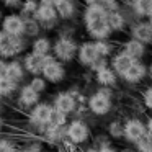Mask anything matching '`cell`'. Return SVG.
I'll return each mask as SVG.
<instances>
[{"instance_id":"cb8c5ba5","label":"cell","mask_w":152,"mask_h":152,"mask_svg":"<svg viewBox=\"0 0 152 152\" xmlns=\"http://www.w3.org/2000/svg\"><path fill=\"white\" fill-rule=\"evenodd\" d=\"M96 82L100 83V85H115L116 82V74L115 70L111 69V67H106V69H102L96 72Z\"/></svg>"},{"instance_id":"d4e9b609","label":"cell","mask_w":152,"mask_h":152,"mask_svg":"<svg viewBox=\"0 0 152 152\" xmlns=\"http://www.w3.org/2000/svg\"><path fill=\"white\" fill-rule=\"evenodd\" d=\"M108 25H110L111 33L113 31H121L126 26V20L121 15V12H111V13H108Z\"/></svg>"},{"instance_id":"d6a6232c","label":"cell","mask_w":152,"mask_h":152,"mask_svg":"<svg viewBox=\"0 0 152 152\" xmlns=\"http://www.w3.org/2000/svg\"><path fill=\"white\" fill-rule=\"evenodd\" d=\"M110 134L118 137V136H124V124H121L119 121H115L110 126Z\"/></svg>"},{"instance_id":"8992f818","label":"cell","mask_w":152,"mask_h":152,"mask_svg":"<svg viewBox=\"0 0 152 152\" xmlns=\"http://www.w3.org/2000/svg\"><path fill=\"white\" fill-rule=\"evenodd\" d=\"M23 28H25V18L20 13H8L2 20V28L10 36H23Z\"/></svg>"},{"instance_id":"e0dca14e","label":"cell","mask_w":152,"mask_h":152,"mask_svg":"<svg viewBox=\"0 0 152 152\" xmlns=\"http://www.w3.org/2000/svg\"><path fill=\"white\" fill-rule=\"evenodd\" d=\"M25 72H26V70H25V67H23V62H20V61H17V59H12V61H8V64H7L5 77L13 80L15 83H18V82L23 80Z\"/></svg>"},{"instance_id":"ab89813d","label":"cell","mask_w":152,"mask_h":152,"mask_svg":"<svg viewBox=\"0 0 152 152\" xmlns=\"http://www.w3.org/2000/svg\"><path fill=\"white\" fill-rule=\"evenodd\" d=\"M83 4L88 7V5H95V4H100V0H82Z\"/></svg>"},{"instance_id":"b9f144b4","label":"cell","mask_w":152,"mask_h":152,"mask_svg":"<svg viewBox=\"0 0 152 152\" xmlns=\"http://www.w3.org/2000/svg\"><path fill=\"white\" fill-rule=\"evenodd\" d=\"M147 129H149V132H152V118H149V121H147Z\"/></svg>"},{"instance_id":"60d3db41","label":"cell","mask_w":152,"mask_h":152,"mask_svg":"<svg viewBox=\"0 0 152 152\" xmlns=\"http://www.w3.org/2000/svg\"><path fill=\"white\" fill-rule=\"evenodd\" d=\"M98 152H115V151H113L111 147H102V149H100Z\"/></svg>"},{"instance_id":"e575fe53","label":"cell","mask_w":152,"mask_h":152,"mask_svg":"<svg viewBox=\"0 0 152 152\" xmlns=\"http://www.w3.org/2000/svg\"><path fill=\"white\" fill-rule=\"evenodd\" d=\"M142 100H144L145 108L152 110V85L147 87V88L144 90V93H142Z\"/></svg>"},{"instance_id":"5b68a950","label":"cell","mask_w":152,"mask_h":152,"mask_svg":"<svg viewBox=\"0 0 152 152\" xmlns=\"http://www.w3.org/2000/svg\"><path fill=\"white\" fill-rule=\"evenodd\" d=\"M33 18L41 25L43 30H53L57 25V20H59L54 5H41V4H39V7H38Z\"/></svg>"},{"instance_id":"6da1fadb","label":"cell","mask_w":152,"mask_h":152,"mask_svg":"<svg viewBox=\"0 0 152 152\" xmlns=\"http://www.w3.org/2000/svg\"><path fill=\"white\" fill-rule=\"evenodd\" d=\"M83 25L85 30L95 41H105L110 38L111 30L108 25V13L100 4L88 5L83 10Z\"/></svg>"},{"instance_id":"1f68e13d","label":"cell","mask_w":152,"mask_h":152,"mask_svg":"<svg viewBox=\"0 0 152 152\" xmlns=\"http://www.w3.org/2000/svg\"><path fill=\"white\" fill-rule=\"evenodd\" d=\"M100 5L106 10V13L111 12H119V4L118 0H100Z\"/></svg>"},{"instance_id":"ac0fdd59","label":"cell","mask_w":152,"mask_h":152,"mask_svg":"<svg viewBox=\"0 0 152 152\" xmlns=\"http://www.w3.org/2000/svg\"><path fill=\"white\" fill-rule=\"evenodd\" d=\"M123 53L128 54L132 61H137L145 54V44H142L141 41L131 38L129 41H126V43L123 44Z\"/></svg>"},{"instance_id":"5bb4252c","label":"cell","mask_w":152,"mask_h":152,"mask_svg":"<svg viewBox=\"0 0 152 152\" xmlns=\"http://www.w3.org/2000/svg\"><path fill=\"white\" fill-rule=\"evenodd\" d=\"M134 64V61L131 59V57L128 56V54H124L121 51V53L115 54L111 59V69L115 70V74H118V75H124V72L129 69V67Z\"/></svg>"},{"instance_id":"7bdbcfd3","label":"cell","mask_w":152,"mask_h":152,"mask_svg":"<svg viewBox=\"0 0 152 152\" xmlns=\"http://www.w3.org/2000/svg\"><path fill=\"white\" fill-rule=\"evenodd\" d=\"M147 20H149V21H147V23H149V25H151V26H152V12H151V13H149V17H147Z\"/></svg>"},{"instance_id":"f546056e","label":"cell","mask_w":152,"mask_h":152,"mask_svg":"<svg viewBox=\"0 0 152 152\" xmlns=\"http://www.w3.org/2000/svg\"><path fill=\"white\" fill-rule=\"evenodd\" d=\"M95 48H96V51H98L100 57H108L113 51V46L106 39L105 41H95Z\"/></svg>"},{"instance_id":"ba28073f","label":"cell","mask_w":152,"mask_h":152,"mask_svg":"<svg viewBox=\"0 0 152 152\" xmlns=\"http://www.w3.org/2000/svg\"><path fill=\"white\" fill-rule=\"evenodd\" d=\"M88 108L95 115H106L110 111V92L108 90H100L95 95L90 96Z\"/></svg>"},{"instance_id":"836d02e7","label":"cell","mask_w":152,"mask_h":152,"mask_svg":"<svg viewBox=\"0 0 152 152\" xmlns=\"http://www.w3.org/2000/svg\"><path fill=\"white\" fill-rule=\"evenodd\" d=\"M0 2L5 8H10V10H20L21 4H23V0H0Z\"/></svg>"},{"instance_id":"30bf717a","label":"cell","mask_w":152,"mask_h":152,"mask_svg":"<svg viewBox=\"0 0 152 152\" xmlns=\"http://www.w3.org/2000/svg\"><path fill=\"white\" fill-rule=\"evenodd\" d=\"M88 134H90L88 128L82 121H72L69 124V128H67V137L72 142H75V144H80V142L87 141Z\"/></svg>"},{"instance_id":"ee69618b","label":"cell","mask_w":152,"mask_h":152,"mask_svg":"<svg viewBox=\"0 0 152 152\" xmlns=\"http://www.w3.org/2000/svg\"><path fill=\"white\" fill-rule=\"evenodd\" d=\"M4 17H5V15H4V12H2V8H0V21L4 20Z\"/></svg>"},{"instance_id":"f35d334b","label":"cell","mask_w":152,"mask_h":152,"mask_svg":"<svg viewBox=\"0 0 152 152\" xmlns=\"http://www.w3.org/2000/svg\"><path fill=\"white\" fill-rule=\"evenodd\" d=\"M57 0H39L41 5H56Z\"/></svg>"},{"instance_id":"4dcf8cb0","label":"cell","mask_w":152,"mask_h":152,"mask_svg":"<svg viewBox=\"0 0 152 152\" xmlns=\"http://www.w3.org/2000/svg\"><path fill=\"white\" fill-rule=\"evenodd\" d=\"M30 87L36 93H41V92L46 90V80H44L43 77H39V75H34L33 79H31V82H30Z\"/></svg>"},{"instance_id":"ffe728a7","label":"cell","mask_w":152,"mask_h":152,"mask_svg":"<svg viewBox=\"0 0 152 152\" xmlns=\"http://www.w3.org/2000/svg\"><path fill=\"white\" fill-rule=\"evenodd\" d=\"M51 113H53V108H51L48 103H38L33 108L31 118H33V121L38 123V124H48V123H49V118H51Z\"/></svg>"},{"instance_id":"7c38bea8","label":"cell","mask_w":152,"mask_h":152,"mask_svg":"<svg viewBox=\"0 0 152 152\" xmlns=\"http://www.w3.org/2000/svg\"><path fill=\"white\" fill-rule=\"evenodd\" d=\"M54 8H56L57 17H59L61 20H70V18H74L77 13L75 0H57Z\"/></svg>"},{"instance_id":"3957f363","label":"cell","mask_w":152,"mask_h":152,"mask_svg":"<svg viewBox=\"0 0 152 152\" xmlns=\"http://www.w3.org/2000/svg\"><path fill=\"white\" fill-rule=\"evenodd\" d=\"M79 44L69 36H59L53 43V54L59 62H70L74 57H77Z\"/></svg>"},{"instance_id":"f1b7e54d","label":"cell","mask_w":152,"mask_h":152,"mask_svg":"<svg viewBox=\"0 0 152 152\" xmlns=\"http://www.w3.org/2000/svg\"><path fill=\"white\" fill-rule=\"evenodd\" d=\"M139 152H152V132H145L137 141Z\"/></svg>"},{"instance_id":"f6af8a7d","label":"cell","mask_w":152,"mask_h":152,"mask_svg":"<svg viewBox=\"0 0 152 152\" xmlns=\"http://www.w3.org/2000/svg\"><path fill=\"white\" fill-rule=\"evenodd\" d=\"M149 75L152 77V62H151V66H149Z\"/></svg>"},{"instance_id":"d590c367","label":"cell","mask_w":152,"mask_h":152,"mask_svg":"<svg viewBox=\"0 0 152 152\" xmlns=\"http://www.w3.org/2000/svg\"><path fill=\"white\" fill-rule=\"evenodd\" d=\"M106 67H108V59H106V57H100L98 61H95V62L90 66V69L95 70V72H98V70L106 69Z\"/></svg>"},{"instance_id":"603a6c76","label":"cell","mask_w":152,"mask_h":152,"mask_svg":"<svg viewBox=\"0 0 152 152\" xmlns=\"http://www.w3.org/2000/svg\"><path fill=\"white\" fill-rule=\"evenodd\" d=\"M132 12L137 17H149L152 12V0H132Z\"/></svg>"},{"instance_id":"8fae6325","label":"cell","mask_w":152,"mask_h":152,"mask_svg":"<svg viewBox=\"0 0 152 152\" xmlns=\"http://www.w3.org/2000/svg\"><path fill=\"white\" fill-rule=\"evenodd\" d=\"M145 134V126L139 119H129L124 124V137L131 142H137Z\"/></svg>"},{"instance_id":"44dd1931","label":"cell","mask_w":152,"mask_h":152,"mask_svg":"<svg viewBox=\"0 0 152 152\" xmlns=\"http://www.w3.org/2000/svg\"><path fill=\"white\" fill-rule=\"evenodd\" d=\"M38 100H39V93H36L30 85L21 87L20 90V102L25 106H31V105H38Z\"/></svg>"},{"instance_id":"d6986e66","label":"cell","mask_w":152,"mask_h":152,"mask_svg":"<svg viewBox=\"0 0 152 152\" xmlns=\"http://www.w3.org/2000/svg\"><path fill=\"white\" fill-rule=\"evenodd\" d=\"M31 53L39 54V56H49L53 53V41L48 36H38L31 43Z\"/></svg>"},{"instance_id":"7402d4cb","label":"cell","mask_w":152,"mask_h":152,"mask_svg":"<svg viewBox=\"0 0 152 152\" xmlns=\"http://www.w3.org/2000/svg\"><path fill=\"white\" fill-rule=\"evenodd\" d=\"M41 25L34 20L33 17L25 18V28H23V36L25 38H38L41 33Z\"/></svg>"},{"instance_id":"7a4b0ae2","label":"cell","mask_w":152,"mask_h":152,"mask_svg":"<svg viewBox=\"0 0 152 152\" xmlns=\"http://www.w3.org/2000/svg\"><path fill=\"white\" fill-rule=\"evenodd\" d=\"M26 49L25 36H10L0 30V57L2 59H15Z\"/></svg>"},{"instance_id":"277c9868","label":"cell","mask_w":152,"mask_h":152,"mask_svg":"<svg viewBox=\"0 0 152 152\" xmlns=\"http://www.w3.org/2000/svg\"><path fill=\"white\" fill-rule=\"evenodd\" d=\"M41 75H43V79L46 80V82H53V83L61 82V80H64V77H66L64 64L59 62L54 56H48Z\"/></svg>"},{"instance_id":"9a60e30c","label":"cell","mask_w":152,"mask_h":152,"mask_svg":"<svg viewBox=\"0 0 152 152\" xmlns=\"http://www.w3.org/2000/svg\"><path fill=\"white\" fill-rule=\"evenodd\" d=\"M54 108L67 116L75 110V98L70 93H59L56 96V102H54Z\"/></svg>"},{"instance_id":"8d00e7d4","label":"cell","mask_w":152,"mask_h":152,"mask_svg":"<svg viewBox=\"0 0 152 152\" xmlns=\"http://www.w3.org/2000/svg\"><path fill=\"white\" fill-rule=\"evenodd\" d=\"M0 152H15V145L10 141L0 139Z\"/></svg>"},{"instance_id":"4316f807","label":"cell","mask_w":152,"mask_h":152,"mask_svg":"<svg viewBox=\"0 0 152 152\" xmlns=\"http://www.w3.org/2000/svg\"><path fill=\"white\" fill-rule=\"evenodd\" d=\"M18 83H15L13 80L7 79L5 75L0 77V92H2V95H10V93H13Z\"/></svg>"},{"instance_id":"74e56055","label":"cell","mask_w":152,"mask_h":152,"mask_svg":"<svg viewBox=\"0 0 152 152\" xmlns=\"http://www.w3.org/2000/svg\"><path fill=\"white\" fill-rule=\"evenodd\" d=\"M7 64H8V61H7V59H2V57H0V77L5 75V69H7Z\"/></svg>"},{"instance_id":"83f0119b","label":"cell","mask_w":152,"mask_h":152,"mask_svg":"<svg viewBox=\"0 0 152 152\" xmlns=\"http://www.w3.org/2000/svg\"><path fill=\"white\" fill-rule=\"evenodd\" d=\"M64 123H66V115L57 111L56 108H53V113H51V118H49V123H48V124H49L51 128H61Z\"/></svg>"},{"instance_id":"9c48e42d","label":"cell","mask_w":152,"mask_h":152,"mask_svg":"<svg viewBox=\"0 0 152 152\" xmlns=\"http://www.w3.org/2000/svg\"><path fill=\"white\" fill-rule=\"evenodd\" d=\"M48 57V56H46ZM46 57L39 56V54H34V53H26L23 57V67L28 74H33V75H39L43 72V67L44 62H46Z\"/></svg>"},{"instance_id":"bcb514c9","label":"cell","mask_w":152,"mask_h":152,"mask_svg":"<svg viewBox=\"0 0 152 152\" xmlns=\"http://www.w3.org/2000/svg\"><path fill=\"white\" fill-rule=\"evenodd\" d=\"M0 96H4V95H2V92H0Z\"/></svg>"},{"instance_id":"52a82bcc","label":"cell","mask_w":152,"mask_h":152,"mask_svg":"<svg viewBox=\"0 0 152 152\" xmlns=\"http://www.w3.org/2000/svg\"><path fill=\"white\" fill-rule=\"evenodd\" d=\"M77 59L82 66L90 67L95 61L100 59V54L95 48V41H85L79 46V51H77Z\"/></svg>"},{"instance_id":"2e32d148","label":"cell","mask_w":152,"mask_h":152,"mask_svg":"<svg viewBox=\"0 0 152 152\" xmlns=\"http://www.w3.org/2000/svg\"><path fill=\"white\" fill-rule=\"evenodd\" d=\"M132 39L141 41L142 44L152 43V26L149 23H136L131 30Z\"/></svg>"},{"instance_id":"4fadbf2b","label":"cell","mask_w":152,"mask_h":152,"mask_svg":"<svg viewBox=\"0 0 152 152\" xmlns=\"http://www.w3.org/2000/svg\"><path fill=\"white\" fill-rule=\"evenodd\" d=\"M145 74H147V67H145L142 62L134 61V64L124 72L123 79H124L126 82H129V83H137L145 77Z\"/></svg>"},{"instance_id":"484cf974","label":"cell","mask_w":152,"mask_h":152,"mask_svg":"<svg viewBox=\"0 0 152 152\" xmlns=\"http://www.w3.org/2000/svg\"><path fill=\"white\" fill-rule=\"evenodd\" d=\"M38 7H39V0H23V4L20 7V15L23 18L34 17Z\"/></svg>"}]
</instances>
